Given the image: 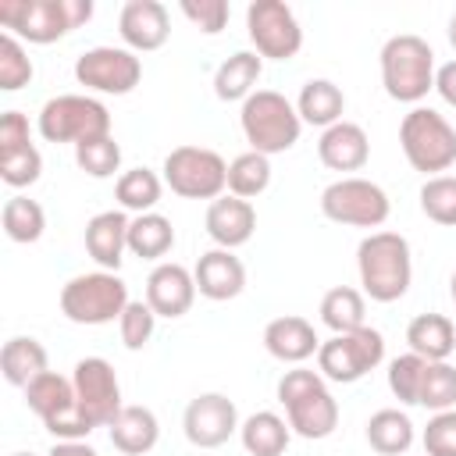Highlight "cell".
<instances>
[{
    "mask_svg": "<svg viewBox=\"0 0 456 456\" xmlns=\"http://www.w3.org/2000/svg\"><path fill=\"white\" fill-rule=\"evenodd\" d=\"M128 221L125 210H100L86 221V253L100 264V271H118L128 249Z\"/></svg>",
    "mask_w": 456,
    "mask_h": 456,
    "instance_id": "cell-22",
    "label": "cell"
},
{
    "mask_svg": "<svg viewBox=\"0 0 456 456\" xmlns=\"http://www.w3.org/2000/svg\"><path fill=\"white\" fill-rule=\"evenodd\" d=\"M435 93H438L449 107H456V61H445V64L435 71Z\"/></svg>",
    "mask_w": 456,
    "mask_h": 456,
    "instance_id": "cell-46",
    "label": "cell"
},
{
    "mask_svg": "<svg viewBox=\"0 0 456 456\" xmlns=\"http://www.w3.org/2000/svg\"><path fill=\"white\" fill-rule=\"evenodd\" d=\"M289 438H292L289 420L271 410H256L239 424V442L249 456H281L289 449Z\"/></svg>",
    "mask_w": 456,
    "mask_h": 456,
    "instance_id": "cell-28",
    "label": "cell"
},
{
    "mask_svg": "<svg viewBox=\"0 0 456 456\" xmlns=\"http://www.w3.org/2000/svg\"><path fill=\"white\" fill-rule=\"evenodd\" d=\"M203 228H207V235L214 239V246H221V249H239V246H246V242L253 239V232H256V210H253L249 200H239V196L224 192V196L210 200L207 217H203Z\"/></svg>",
    "mask_w": 456,
    "mask_h": 456,
    "instance_id": "cell-19",
    "label": "cell"
},
{
    "mask_svg": "<svg viewBox=\"0 0 456 456\" xmlns=\"http://www.w3.org/2000/svg\"><path fill=\"white\" fill-rule=\"evenodd\" d=\"M178 11H182L200 32H207V36H217V32L228 25V14H232V7H228L224 0H182Z\"/></svg>",
    "mask_w": 456,
    "mask_h": 456,
    "instance_id": "cell-44",
    "label": "cell"
},
{
    "mask_svg": "<svg viewBox=\"0 0 456 456\" xmlns=\"http://www.w3.org/2000/svg\"><path fill=\"white\" fill-rule=\"evenodd\" d=\"M0 370L7 378V385L14 388H28L43 370H50V356L46 346L32 335H14L4 342L0 349Z\"/></svg>",
    "mask_w": 456,
    "mask_h": 456,
    "instance_id": "cell-26",
    "label": "cell"
},
{
    "mask_svg": "<svg viewBox=\"0 0 456 456\" xmlns=\"http://www.w3.org/2000/svg\"><path fill=\"white\" fill-rule=\"evenodd\" d=\"M160 171L164 185L182 200H217L228 189V164L207 146H175Z\"/></svg>",
    "mask_w": 456,
    "mask_h": 456,
    "instance_id": "cell-9",
    "label": "cell"
},
{
    "mask_svg": "<svg viewBox=\"0 0 456 456\" xmlns=\"http://www.w3.org/2000/svg\"><path fill=\"white\" fill-rule=\"evenodd\" d=\"M317 157L328 171H360L370 160V139L356 121H338L321 132L317 139Z\"/></svg>",
    "mask_w": 456,
    "mask_h": 456,
    "instance_id": "cell-21",
    "label": "cell"
},
{
    "mask_svg": "<svg viewBox=\"0 0 456 456\" xmlns=\"http://www.w3.org/2000/svg\"><path fill=\"white\" fill-rule=\"evenodd\" d=\"M239 410L224 392H200L182 413V431L196 449H217L239 435Z\"/></svg>",
    "mask_w": 456,
    "mask_h": 456,
    "instance_id": "cell-15",
    "label": "cell"
},
{
    "mask_svg": "<svg viewBox=\"0 0 456 456\" xmlns=\"http://www.w3.org/2000/svg\"><path fill=\"white\" fill-rule=\"evenodd\" d=\"M71 385H75V403L93 428H110L114 417L125 410L118 374L103 356L78 360L71 370Z\"/></svg>",
    "mask_w": 456,
    "mask_h": 456,
    "instance_id": "cell-14",
    "label": "cell"
},
{
    "mask_svg": "<svg viewBox=\"0 0 456 456\" xmlns=\"http://www.w3.org/2000/svg\"><path fill=\"white\" fill-rule=\"evenodd\" d=\"M61 314L71 324H86V328H100L110 321H121L128 299V285L121 281L118 271H89V274H75L61 285Z\"/></svg>",
    "mask_w": 456,
    "mask_h": 456,
    "instance_id": "cell-6",
    "label": "cell"
},
{
    "mask_svg": "<svg viewBox=\"0 0 456 456\" xmlns=\"http://www.w3.org/2000/svg\"><path fill=\"white\" fill-rule=\"evenodd\" d=\"M445 36H449V43H452V50H456V14L449 18V28H445Z\"/></svg>",
    "mask_w": 456,
    "mask_h": 456,
    "instance_id": "cell-48",
    "label": "cell"
},
{
    "mask_svg": "<svg viewBox=\"0 0 456 456\" xmlns=\"http://www.w3.org/2000/svg\"><path fill=\"white\" fill-rule=\"evenodd\" d=\"M381 360H385V335L367 324L346 335H331L317 349V370L324 381L335 385H353L367 378Z\"/></svg>",
    "mask_w": 456,
    "mask_h": 456,
    "instance_id": "cell-10",
    "label": "cell"
},
{
    "mask_svg": "<svg viewBox=\"0 0 456 456\" xmlns=\"http://www.w3.org/2000/svg\"><path fill=\"white\" fill-rule=\"evenodd\" d=\"M160 192H164V178L150 167L121 171L114 182V200L121 203V210H132V214H150L160 203Z\"/></svg>",
    "mask_w": 456,
    "mask_h": 456,
    "instance_id": "cell-33",
    "label": "cell"
},
{
    "mask_svg": "<svg viewBox=\"0 0 456 456\" xmlns=\"http://www.w3.org/2000/svg\"><path fill=\"white\" fill-rule=\"evenodd\" d=\"M175 246V228L164 214L150 210V214H135L128 221V253L139 260H160L167 256Z\"/></svg>",
    "mask_w": 456,
    "mask_h": 456,
    "instance_id": "cell-32",
    "label": "cell"
},
{
    "mask_svg": "<svg viewBox=\"0 0 456 456\" xmlns=\"http://www.w3.org/2000/svg\"><path fill=\"white\" fill-rule=\"evenodd\" d=\"M417 406L431 410V413H442V410H456V367L449 360H438L424 367V378H420V395H417Z\"/></svg>",
    "mask_w": 456,
    "mask_h": 456,
    "instance_id": "cell-36",
    "label": "cell"
},
{
    "mask_svg": "<svg viewBox=\"0 0 456 456\" xmlns=\"http://www.w3.org/2000/svg\"><path fill=\"white\" fill-rule=\"evenodd\" d=\"M260 71H264V57L253 53V50H235L232 57H224L214 71V96L224 100V103H242L256 93V82H260Z\"/></svg>",
    "mask_w": 456,
    "mask_h": 456,
    "instance_id": "cell-23",
    "label": "cell"
},
{
    "mask_svg": "<svg viewBox=\"0 0 456 456\" xmlns=\"http://www.w3.org/2000/svg\"><path fill=\"white\" fill-rule=\"evenodd\" d=\"M388 192L360 175H346L331 185H324L321 192V214L335 224H349V228H381L388 221Z\"/></svg>",
    "mask_w": 456,
    "mask_h": 456,
    "instance_id": "cell-11",
    "label": "cell"
},
{
    "mask_svg": "<svg viewBox=\"0 0 456 456\" xmlns=\"http://www.w3.org/2000/svg\"><path fill=\"white\" fill-rule=\"evenodd\" d=\"M0 224H4V235L18 246H28V242H39L43 232H46V210L28 200V196H11L0 210Z\"/></svg>",
    "mask_w": 456,
    "mask_h": 456,
    "instance_id": "cell-34",
    "label": "cell"
},
{
    "mask_svg": "<svg viewBox=\"0 0 456 456\" xmlns=\"http://www.w3.org/2000/svg\"><path fill=\"white\" fill-rule=\"evenodd\" d=\"M46 456H100V452L82 438V442H53Z\"/></svg>",
    "mask_w": 456,
    "mask_h": 456,
    "instance_id": "cell-47",
    "label": "cell"
},
{
    "mask_svg": "<svg viewBox=\"0 0 456 456\" xmlns=\"http://www.w3.org/2000/svg\"><path fill=\"white\" fill-rule=\"evenodd\" d=\"M321 324L331 331V335H346V331H356L363 328V317H367V299L360 289L353 285H335L321 296Z\"/></svg>",
    "mask_w": 456,
    "mask_h": 456,
    "instance_id": "cell-31",
    "label": "cell"
},
{
    "mask_svg": "<svg viewBox=\"0 0 456 456\" xmlns=\"http://www.w3.org/2000/svg\"><path fill=\"white\" fill-rule=\"evenodd\" d=\"M153 328H157V314L146 299H132L118 321V335H121V346L125 349H142L150 338H153Z\"/></svg>",
    "mask_w": 456,
    "mask_h": 456,
    "instance_id": "cell-42",
    "label": "cell"
},
{
    "mask_svg": "<svg viewBox=\"0 0 456 456\" xmlns=\"http://www.w3.org/2000/svg\"><path fill=\"white\" fill-rule=\"evenodd\" d=\"M264 349H267L274 360L299 367V363H306L310 356H317L321 338H317V331H314V324H310L306 317L285 314V317L267 321V328H264Z\"/></svg>",
    "mask_w": 456,
    "mask_h": 456,
    "instance_id": "cell-20",
    "label": "cell"
},
{
    "mask_svg": "<svg viewBox=\"0 0 456 456\" xmlns=\"http://www.w3.org/2000/svg\"><path fill=\"white\" fill-rule=\"evenodd\" d=\"M160 438V420L150 406H125L110 424V445L121 456H146Z\"/></svg>",
    "mask_w": 456,
    "mask_h": 456,
    "instance_id": "cell-24",
    "label": "cell"
},
{
    "mask_svg": "<svg viewBox=\"0 0 456 456\" xmlns=\"http://www.w3.org/2000/svg\"><path fill=\"white\" fill-rule=\"evenodd\" d=\"M246 36L253 53L267 61H292L303 46V28L285 0H253L246 7Z\"/></svg>",
    "mask_w": 456,
    "mask_h": 456,
    "instance_id": "cell-12",
    "label": "cell"
},
{
    "mask_svg": "<svg viewBox=\"0 0 456 456\" xmlns=\"http://www.w3.org/2000/svg\"><path fill=\"white\" fill-rule=\"evenodd\" d=\"M118 36L132 53H153L171 36V18L160 0H128L118 14Z\"/></svg>",
    "mask_w": 456,
    "mask_h": 456,
    "instance_id": "cell-16",
    "label": "cell"
},
{
    "mask_svg": "<svg viewBox=\"0 0 456 456\" xmlns=\"http://www.w3.org/2000/svg\"><path fill=\"white\" fill-rule=\"evenodd\" d=\"M449 296H452V303H456V271H452V281H449Z\"/></svg>",
    "mask_w": 456,
    "mask_h": 456,
    "instance_id": "cell-49",
    "label": "cell"
},
{
    "mask_svg": "<svg viewBox=\"0 0 456 456\" xmlns=\"http://www.w3.org/2000/svg\"><path fill=\"white\" fill-rule=\"evenodd\" d=\"M43 175V153L36 150V142H25L18 150H4L0 153V178L11 189H28L36 185Z\"/></svg>",
    "mask_w": 456,
    "mask_h": 456,
    "instance_id": "cell-39",
    "label": "cell"
},
{
    "mask_svg": "<svg viewBox=\"0 0 456 456\" xmlns=\"http://www.w3.org/2000/svg\"><path fill=\"white\" fill-rule=\"evenodd\" d=\"M32 75H36V68H32L21 39L4 32L0 36V89L4 93H18V89H25L32 82Z\"/></svg>",
    "mask_w": 456,
    "mask_h": 456,
    "instance_id": "cell-40",
    "label": "cell"
},
{
    "mask_svg": "<svg viewBox=\"0 0 456 456\" xmlns=\"http://www.w3.org/2000/svg\"><path fill=\"white\" fill-rule=\"evenodd\" d=\"M139 78H142V61L128 46H93L75 61V82L93 93L125 96L139 86Z\"/></svg>",
    "mask_w": 456,
    "mask_h": 456,
    "instance_id": "cell-13",
    "label": "cell"
},
{
    "mask_svg": "<svg viewBox=\"0 0 456 456\" xmlns=\"http://www.w3.org/2000/svg\"><path fill=\"white\" fill-rule=\"evenodd\" d=\"M75 164L89 175V178H114L121 167V146L114 135H96L75 146Z\"/></svg>",
    "mask_w": 456,
    "mask_h": 456,
    "instance_id": "cell-38",
    "label": "cell"
},
{
    "mask_svg": "<svg viewBox=\"0 0 456 456\" xmlns=\"http://www.w3.org/2000/svg\"><path fill=\"white\" fill-rule=\"evenodd\" d=\"M424 367H428V360L417 356V353H403V356H395V360L388 363V388H392V395H395L403 406H417Z\"/></svg>",
    "mask_w": 456,
    "mask_h": 456,
    "instance_id": "cell-41",
    "label": "cell"
},
{
    "mask_svg": "<svg viewBox=\"0 0 456 456\" xmlns=\"http://www.w3.org/2000/svg\"><path fill=\"white\" fill-rule=\"evenodd\" d=\"M239 125H242V135H246L249 150H256L264 157L292 150L299 142V132H303L296 103L285 100L278 89H256L249 100H242Z\"/></svg>",
    "mask_w": 456,
    "mask_h": 456,
    "instance_id": "cell-5",
    "label": "cell"
},
{
    "mask_svg": "<svg viewBox=\"0 0 456 456\" xmlns=\"http://www.w3.org/2000/svg\"><path fill=\"white\" fill-rule=\"evenodd\" d=\"M36 128H39V135L46 142H71V146H78L86 139L110 135V110L96 96L61 93V96H50L39 107Z\"/></svg>",
    "mask_w": 456,
    "mask_h": 456,
    "instance_id": "cell-8",
    "label": "cell"
},
{
    "mask_svg": "<svg viewBox=\"0 0 456 456\" xmlns=\"http://www.w3.org/2000/svg\"><path fill=\"white\" fill-rule=\"evenodd\" d=\"M420 214L442 228H456V175H435L424 178L420 192Z\"/></svg>",
    "mask_w": 456,
    "mask_h": 456,
    "instance_id": "cell-37",
    "label": "cell"
},
{
    "mask_svg": "<svg viewBox=\"0 0 456 456\" xmlns=\"http://www.w3.org/2000/svg\"><path fill=\"white\" fill-rule=\"evenodd\" d=\"M14 456H36V452H14Z\"/></svg>",
    "mask_w": 456,
    "mask_h": 456,
    "instance_id": "cell-50",
    "label": "cell"
},
{
    "mask_svg": "<svg viewBox=\"0 0 456 456\" xmlns=\"http://www.w3.org/2000/svg\"><path fill=\"white\" fill-rule=\"evenodd\" d=\"M381 86L395 103H413L420 107V100L435 89V50L428 39L413 36V32H399L392 39H385L381 53Z\"/></svg>",
    "mask_w": 456,
    "mask_h": 456,
    "instance_id": "cell-3",
    "label": "cell"
},
{
    "mask_svg": "<svg viewBox=\"0 0 456 456\" xmlns=\"http://www.w3.org/2000/svg\"><path fill=\"white\" fill-rule=\"evenodd\" d=\"M25 142H32L28 139V118L21 110H4L0 114V153L4 150H18Z\"/></svg>",
    "mask_w": 456,
    "mask_h": 456,
    "instance_id": "cell-45",
    "label": "cell"
},
{
    "mask_svg": "<svg viewBox=\"0 0 456 456\" xmlns=\"http://www.w3.org/2000/svg\"><path fill=\"white\" fill-rule=\"evenodd\" d=\"M192 278H196V292L203 299H214V303H228L246 289L242 260L235 256V249H221V246L200 253V260L192 267Z\"/></svg>",
    "mask_w": 456,
    "mask_h": 456,
    "instance_id": "cell-18",
    "label": "cell"
},
{
    "mask_svg": "<svg viewBox=\"0 0 456 456\" xmlns=\"http://www.w3.org/2000/svg\"><path fill=\"white\" fill-rule=\"evenodd\" d=\"M367 445L378 452V456H406L410 452V445H413V438H417V431H413V420H410V413H403V410H378V413H370V420H367Z\"/></svg>",
    "mask_w": 456,
    "mask_h": 456,
    "instance_id": "cell-29",
    "label": "cell"
},
{
    "mask_svg": "<svg viewBox=\"0 0 456 456\" xmlns=\"http://www.w3.org/2000/svg\"><path fill=\"white\" fill-rule=\"evenodd\" d=\"M93 18V0H0V25L36 46L64 39Z\"/></svg>",
    "mask_w": 456,
    "mask_h": 456,
    "instance_id": "cell-4",
    "label": "cell"
},
{
    "mask_svg": "<svg viewBox=\"0 0 456 456\" xmlns=\"http://www.w3.org/2000/svg\"><path fill=\"white\" fill-rule=\"evenodd\" d=\"M25 392V406L43 420V424H50L53 417H61V413H68L71 406H75V385H71V378H64V374H57V370H43L28 388H21Z\"/></svg>",
    "mask_w": 456,
    "mask_h": 456,
    "instance_id": "cell-30",
    "label": "cell"
},
{
    "mask_svg": "<svg viewBox=\"0 0 456 456\" xmlns=\"http://www.w3.org/2000/svg\"><path fill=\"white\" fill-rule=\"evenodd\" d=\"M399 146L413 171L424 178L445 175L456 164V128L431 107H413L399 121Z\"/></svg>",
    "mask_w": 456,
    "mask_h": 456,
    "instance_id": "cell-7",
    "label": "cell"
},
{
    "mask_svg": "<svg viewBox=\"0 0 456 456\" xmlns=\"http://www.w3.org/2000/svg\"><path fill=\"white\" fill-rule=\"evenodd\" d=\"M146 303L153 306L157 317H185L196 303V278L189 267L175 264V260H160L150 278H146Z\"/></svg>",
    "mask_w": 456,
    "mask_h": 456,
    "instance_id": "cell-17",
    "label": "cell"
},
{
    "mask_svg": "<svg viewBox=\"0 0 456 456\" xmlns=\"http://www.w3.org/2000/svg\"><path fill=\"white\" fill-rule=\"evenodd\" d=\"M356 274L363 296L374 303H395L410 292L413 281V256L410 242L399 232H370L356 246Z\"/></svg>",
    "mask_w": 456,
    "mask_h": 456,
    "instance_id": "cell-1",
    "label": "cell"
},
{
    "mask_svg": "<svg viewBox=\"0 0 456 456\" xmlns=\"http://www.w3.org/2000/svg\"><path fill=\"white\" fill-rule=\"evenodd\" d=\"M278 403L285 406V420L299 438L321 442L338 428V403L321 378V370L292 367L278 378Z\"/></svg>",
    "mask_w": 456,
    "mask_h": 456,
    "instance_id": "cell-2",
    "label": "cell"
},
{
    "mask_svg": "<svg viewBox=\"0 0 456 456\" xmlns=\"http://www.w3.org/2000/svg\"><path fill=\"white\" fill-rule=\"evenodd\" d=\"M424 456H456V410H442L420 431Z\"/></svg>",
    "mask_w": 456,
    "mask_h": 456,
    "instance_id": "cell-43",
    "label": "cell"
},
{
    "mask_svg": "<svg viewBox=\"0 0 456 456\" xmlns=\"http://www.w3.org/2000/svg\"><path fill=\"white\" fill-rule=\"evenodd\" d=\"M296 114L303 125H314V128H331L342 121L346 114V93L331 82V78H310L303 82L299 96H296Z\"/></svg>",
    "mask_w": 456,
    "mask_h": 456,
    "instance_id": "cell-25",
    "label": "cell"
},
{
    "mask_svg": "<svg viewBox=\"0 0 456 456\" xmlns=\"http://www.w3.org/2000/svg\"><path fill=\"white\" fill-rule=\"evenodd\" d=\"M271 185V157L246 150L228 164V192L239 200H256Z\"/></svg>",
    "mask_w": 456,
    "mask_h": 456,
    "instance_id": "cell-35",
    "label": "cell"
},
{
    "mask_svg": "<svg viewBox=\"0 0 456 456\" xmlns=\"http://www.w3.org/2000/svg\"><path fill=\"white\" fill-rule=\"evenodd\" d=\"M406 346H410V353H417L431 363L449 360L456 349V324L445 314H417L406 324Z\"/></svg>",
    "mask_w": 456,
    "mask_h": 456,
    "instance_id": "cell-27",
    "label": "cell"
}]
</instances>
